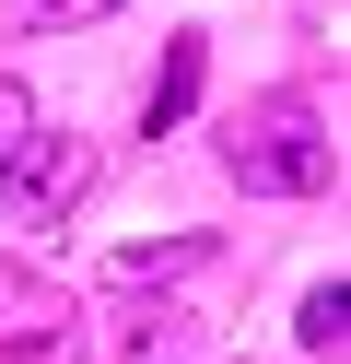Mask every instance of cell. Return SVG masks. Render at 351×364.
I'll return each instance as SVG.
<instances>
[{
  "label": "cell",
  "mask_w": 351,
  "mask_h": 364,
  "mask_svg": "<svg viewBox=\"0 0 351 364\" xmlns=\"http://www.w3.org/2000/svg\"><path fill=\"white\" fill-rule=\"evenodd\" d=\"M82 329V306H70L47 270H23V259H0V364H35V353H59V341Z\"/></svg>",
  "instance_id": "obj_3"
},
{
  "label": "cell",
  "mask_w": 351,
  "mask_h": 364,
  "mask_svg": "<svg viewBox=\"0 0 351 364\" xmlns=\"http://www.w3.org/2000/svg\"><path fill=\"white\" fill-rule=\"evenodd\" d=\"M223 165H234V188H246V200H316L328 176H340V141H328L316 95H269V106L234 118Z\"/></svg>",
  "instance_id": "obj_1"
},
{
  "label": "cell",
  "mask_w": 351,
  "mask_h": 364,
  "mask_svg": "<svg viewBox=\"0 0 351 364\" xmlns=\"http://www.w3.org/2000/svg\"><path fill=\"white\" fill-rule=\"evenodd\" d=\"M199 82H211V36H164V71H152V95H140V129H176L187 106H199Z\"/></svg>",
  "instance_id": "obj_4"
},
{
  "label": "cell",
  "mask_w": 351,
  "mask_h": 364,
  "mask_svg": "<svg viewBox=\"0 0 351 364\" xmlns=\"http://www.w3.org/2000/svg\"><path fill=\"white\" fill-rule=\"evenodd\" d=\"M211 247L199 235H176V247H117V282H164V270H199Z\"/></svg>",
  "instance_id": "obj_6"
},
{
  "label": "cell",
  "mask_w": 351,
  "mask_h": 364,
  "mask_svg": "<svg viewBox=\"0 0 351 364\" xmlns=\"http://www.w3.org/2000/svg\"><path fill=\"white\" fill-rule=\"evenodd\" d=\"M23 129H35V95H23V82H12V71H0V153H12V141H23Z\"/></svg>",
  "instance_id": "obj_8"
},
{
  "label": "cell",
  "mask_w": 351,
  "mask_h": 364,
  "mask_svg": "<svg viewBox=\"0 0 351 364\" xmlns=\"http://www.w3.org/2000/svg\"><path fill=\"white\" fill-rule=\"evenodd\" d=\"M94 12H117V0H12V36H47V24H94Z\"/></svg>",
  "instance_id": "obj_7"
},
{
  "label": "cell",
  "mask_w": 351,
  "mask_h": 364,
  "mask_svg": "<svg viewBox=\"0 0 351 364\" xmlns=\"http://www.w3.org/2000/svg\"><path fill=\"white\" fill-rule=\"evenodd\" d=\"M82 188H94V141H82V129H23V141L0 153V200H12V223L82 212Z\"/></svg>",
  "instance_id": "obj_2"
},
{
  "label": "cell",
  "mask_w": 351,
  "mask_h": 364,
  "mask_svg": "<svg viewBox=\"0 0 351 364\" xmlns=\"http://www.w3.org/2000/svg\"><path fill=\"white\" fill-rule=\"evenodd\" d=\"M293 341H304V353H340V341H351V282H316V294H304Z\"/></svg>",
  "instance_id": "obj_5"
}]
</instances>
